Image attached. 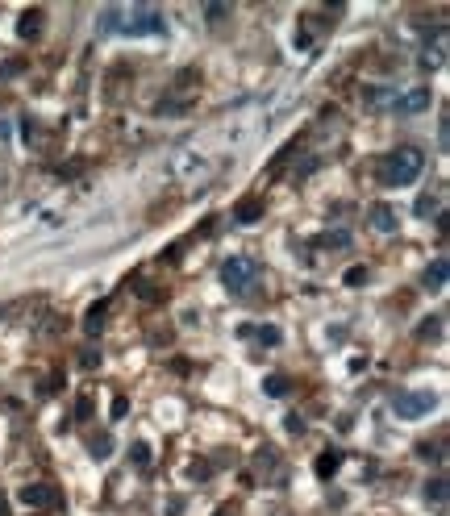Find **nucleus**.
I'll list each match as a JSON object with an SVG mask.
<instances>
[{
    "instance_id": "f257e3e1",
    "label": "nucleus",
    "mask_w": 450,
    "mask_h": 516,
    "mask_svg": "<svg viewBox=\"0 0 450 516\" xmlns=\"http://www.w3.org/2000/svg\"><path fill=\"white\" fill-rule=\"evenodd\" d=\"M421 171H425V150H421V146H396L388 159H384V167H379V179H384L388 188H405V183H413Z\"/></svg>"
},
{
    "instance_id": "f03ea898",
    "label": "nucleus",
    "mask_w": 450,
    "mask_h": 516,
    "mask_svg": "<svg viewBox=\"0 0 450 516\" xmlns=\"http://www.w3.org/2000/svg\"><path fill=\"white\" fill-rule=\"evenodd\" d=\"M121 25H125V34H163V29H167V17H163V9H155V5H134V9L121 17Z\"/></svg>"
},
{
    "instance_id": "7ed1b4c3",
    "label": "nucleus",
    "mask_w": 450,
    "mask_h": 516,
    "mask_svg": "<svg viewBox=\"0 0 450 516\" xmlns=\"http://www.w3.org/2000/svg\"><path fill=\"white\" fill-rule=\"evenodd\" d=\"M438 408V396L434 391H405L392 400V412L400 421H417V417H429V412Z\"/></svg>"
},
{
    "instance_id": "20e7f679",
    "label": "nucleus",
    "mask_w": 450,
    "mask_h": 516,
    "mask_svg": "<svg viewBox=\"0 0 450 516\" xmlns=\"http://www.w3.org/2000/svg\"><path fill=\"white\" fill-rule=\"evenodd\" d=\"M255 275H259V267L250 263V258H225V263H221V283L229 292H246Z\"/></svg>"
},
{
    "instance_id": "39448f33",
    "label": "nucleus",
    "mask_w": 450,
    "mask_h": 516,
    "mask_svg": "<svg viewBox=\"0 0 450 516\" xmlns=\"http://www.w3.org/2000/svg\"><path fill=\"white\" fill-rule=\"evenodd\" d=\"M367 221H371V229H379V233H396V209L392 204H384V200H375L371 209H367Z\"/></svg>"
},
{
    "instance_id": "423d86ee",
    "label": "nucleus",
    "mask_w": 450,
    "mask_h": 516,
    "mask_svg": "<svg viewBox=\"0 0 450 516\" xmlns=\"http://www.w3.org/2000/svg\"><path fill=\"white\" fill-rule=\"evenodd\" d=\"M17 500H21L25 508H55V487H46V483H25Z\"/></svg>"
},
{
    "instance_id": "0eeeda50",
    "label": "nucleus",
    "mask_w": 450,
    "mask_h": 516,
    "mask_svg": "<svg viewBox=\"0 0 450 516\" xmlns=\"http://www.w3.org/2000/svg\"><path fill=\"white\" fill-rule=\"evenodd\" d=\"M429 109V88H413L405 100H396V113H425Z\"/></svg>"
},
{
    "instance_id": "6e6552de",
    "label": "nucleus",
    "mask_w": 450,
    "mask_h": 516,
    "mask_svg": "<svg viewBox=\"0 0 450 516\" xmlns=\"http://www.w3.org/2000/svg\"><path fill=\"white\" fill-rule=\"evenodd\" d=\"M259 217H263V196H250V200H242L238 209H234V221H242V225L259 221Z\"/></svg>"
},
{
    "instance_id": "1a4fd4ad",
    "label": "nucleus",
    "mask_w": 450,
    "mask_h": 516,
    "mask_svg": "<svg viewBox=\"0 0 450 516\" xmlns=\"http://www.w3.org/2000/svg\"><path fill=\"white\" fill-rule=\"evenodd\" d=\"M338 467H342V454H338V450H321V454H317V475H321V479H334Z\"/></svg>"
},
{
    "instance_id": "9d476101",
    "label": "nucleus",
    "mask_w": 450,
    "mask_h": 516,
    "mask_svg": "<svg viewBox=\"0 0 450 516\" xmlns=\"http://www.w3.org/2000/svg\"><path fill=\"white\" fill-rule=\"evenodd\" d=\"M105 317H109V300H100V304H92L88 308V317H84V329L96 337L100 333V325H105Z\"/></svg>"
},
{
    "instance_id": "9b49d317",
    "label": "nucleus",
    "mask_w": 450,
    "mask_h": 516,
    "mask_svg": "<svg viewBox=\"0 0 450 516\" xmlns=\"http://www.w3.org/2000/svg\"><path fill=\"white\" fill-rule=\"evenodd\" d=\"M17 34H21V38H38V34H42V9H29V13H21V21H17Z\"/></svg>"
},
{
    "instance_id": "f8f14e48",
    "label": "nucleus",
    "mask_w": 450,
    "mask_h": 516,
    "mask_svg": "<svg viewBox=\"0 0 450 516\" xmlns=\"http://www.w3.org/2000/svg\"><path fill=\"white\" fill-rule=\"evenodd\" d=\"M446 491H450V487H446V479H442V475H438V479H429V483H425V504L446 508Z\"/></svg>"
},
{
    "instance_id": "ddd939ff",
    "label": "nucleus",
    "mask_w": 450,
    "mask_h": 516,
    "mask_svg": "<svg viewBox=\"0 0 450 516\" xmlns=\"http://www.w3.org/2000/svg\"><path fill=\"white\" fill-rule=\"evenodd\" d=\"M442 317H429V321H421V329H417V341H438L442 337Z\"/></svg>"
},
{
    "instance_id": "4468645a",
    "label": "nucleus",
    "mask_w": 450,
    "mask_h": 516,
    "mask_svg": "<svg viewBox=\"0 0 450 516\" xmlns=\"http://www.w3.org/2000/svg\"><path fill=\"white\" fill-rule=\"evenodd\" d=\"M263 391H267V396H288V391H292V379H288V375H267V379H263Z\"/></svg>"
},
{
    "instance_id": "2eb2a0df",
    "label": "nucleus",
    "mask_w": 450,
    "mask_h": 516,
    "mask_svg": "<svg viewBox=\"0 0 450 516\" xmlns=\"http://www.w3.org/2000/svg\"><path fill=\"white\" fill-rule=\"evenodd\" d=\"M121 17H125V9H105L100 13V34H113L121 25Z\"/></svg>"
},
{
    "instance_id": "dca6fc26",
    "label": "nucleus",
    "mask_w": 450,
    "mask_h": 516,
    "mask_svg": "<svg viewBox=\"0 0 450 516\" xmlns=\"http://www.w3.org/2000/svg\"><path fill=\"white\" fill-rule=\"evenodd\" d=\"M446 283V258H438V263L425 271V287H442Z\"/></svg>"
},
{
    "instance_id": "f3484780",
    "label": "nucleus",
    "mask_w": 450,
    "mask_h": 516,
    "mask_svg": "<svg viewBox=\"0 0 450 516\" xmlns=\"http://www.w3.org/2000/svg\"><path fill=\"white\" fill-rule=\"evenodd\" d=\"M250 329H255V337H259L263 346H279V329H275V325H250Z\"/></svg>"
},
{
    "instance_id": "a211bd4d",
    "label": "nucleus",
    "mask_w": 450,
    "mask_h": 516,
    "mask_svg": "<svg viewBox=\"0 0 450 516\" xmlns=\"http://www.w3.org/2000/svg\"><path fill=\"white\" fill-rule=\"evenodd\" d=\"M129 458L138 462V467H150V446H146V441H134V446H129Z\"/></svg>"
},
{
    "instance_id": "6ab92c4d",
    "label": "nucleus",
    "mask_w": 450,
    "mask_h": 516,
    "mask_svg": "<svg viewBox=\"0 0 450 516\" xmlns=\"http://www.w3.org/2000/svg\"><path fill=\"white\" fill-rule=\"evenodd\" d=\"M321 246H329V250H346V246H350V233H325Z\"/></svg>"
},
{
    "instance_id": "aec40b11",
    "label": "nucleus",
    "mask_w": 450,
    "mask_h": 516,
    "mask_svg": "<svg viewBox=\"0 0 450 516\" xmlns=\"http://www.w3.org/2000/svg\"><path fill=\"white\" fill-rule=\"evenodd\" d=\"M429 213L438 217V196H421L417 200V217H429Z\"/></svg>"
},
{
    "instance_id": "412c9836",
    "label": "nucleus",
    "mask_w": 450,
    "mask_h": 516,
    "mask_svg": "<svg viewBox=\"0 0 450 516\" xmlns=\"http://www.w3.org/2000/svg\"><path fill=\"white\" fill-rule=\"evenodd\" d=\"M92 454H96V458H109V454H113V437H109V433L96 437V441H92Z\"/></svg>"
},
{
    "instance_id": "4be33fe9",
    "label": "nucleus",
    "mask_w": 450,
    "mask_h": 516,
    "mask_svg": "<svg viewBox=\"0 0 450 516\" xmlns=\"http://www.w3.org/2000/svg\"><path fill=\"white\" fill-rule=\"evenodd\" d=\"M363 96H367V105H384L392 92H388V88H363Z\"/></svg>"
},
{
    "instance_id": "5701e85b",
    "label": "nucleus",
    "mask_w": 450,
    "mask_h": 516,
    "mask_svg": "<svg viewBox=\"0 0 450 516\" xmlns=\"http://www.w3.org/2000/svg\"><path fill=\"white\" fill-rule=\"evenodd\" d=\"M346 283H350V287L367 283V267H350V271H346Z\"/></svg>"
},
{
    "instance_id": "b1692460",
    "label": "nucleus",
    "mask_w": 450,
    "mask_h": 516,
    "mask_svg": "<svg viewBox=\"0 0 450 516\" xmlns=\"http://www.w3.org/2000/svg\"><path fill=\"white\" fill-rule=\"evenodd\" d=\"M75 417H79V421L92 417V396H79V400H75Z\"/></svg>"
},
{
    "instance_id": "393cba45",
    "label": "nucleus",
    "mask_w": 450,
    "mask_h": 516,
    "mask_svg": "<svg viewBox=\"0 0 450 516\" xmlns=\"http://www.w3.org/2000/svg\"><path fill=\"white\" fill-rule=\"evenodd\" d=\"M159 113L163 117H179V113H188V105H184V100H171V105H159Z\"/></svg>"
},
{
    "instance_id": "a878e982",
    "label": "nucleus",
    "mask_w": 450,
    "mask_h": 516,
    "mask_svg": "<svg viewBox=\"0 0 450 516\" xmlns=\"http://www.w3.org/2000/svg\"><path fill=\"white\" fill-rule=\"evenodd\" d=\"M205 17H209V21H225L229 9H225V5H205Z\"/></svg>"
},
{
    "instance_id": "bb28decb",
    "label": "nucleus",
    "mask_w": 450,
    "mask_h": 516,
    "mask_svg": "<svg viewBox=\"0 0 450 516\" xmlns=\"http://www.w3.org/2000/svg\"><path fill=\"white\" fill-rule=\"evenodd\" d=\"M79 363H84V367H96V363H100V350L84 346V350H79Z\"/></svg>"
},
{
    "instance_id": "cd10ccee",
    "label": "nucleus",
    "mask_w": 450,
    "mask_h": 516,
    "mask_svg": "<svg viewBox=\"0 0 450 516\" xmlns=\"http://www.w3.org/2000/svg\"><path fill=\"white\" fill-rule=\"evenodd\" d=\"M125 412H129V400H125V396H117V400H113V421H121Z\"/></svg>"
},
{
    "instance_id": "c85d7f7f",
    "label": "nucleus",
    "mask_w": 450,
    "mask_h": 516,
    "mask_svg": "<svg viewBox=\"0 0 450 516\" xmlns=\"http://www.w3.org/2000/svg\"><path fill=\"white\" fill-rule=\"evenodd\" d=\"M288 433L300 437V433H305V421H300V417H288Z\"/></svg>"
},
{
    "instance_id": "c756f323",
    "label": "nucleus",
    "mask_w": 450,
    "mask_h": 516,
    "mask_svg": "<svg viewBox=\"0 0 450 516\" xmlns=\"http://www.w3.org/2000/svg\"><path fill=\"white\" fill-rule=\"evenodd\" d=\"M5 512H9V504H5V500H0V516H5Z\"/></svg>"
}]
</instances>
